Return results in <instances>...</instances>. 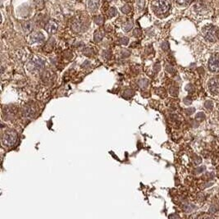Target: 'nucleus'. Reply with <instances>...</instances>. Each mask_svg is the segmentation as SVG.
<instances>
[{
  "mask_svg": "<svg viewBox=\"0 0 219 219\" xmlns=\"http://www.w3.org/2000/svg\"><path fill=\"white\" fill-rule=\"evenodd\" d=\"M103 35L102 33L97 30L96 32L95 33V42H100V41L102 40V39H103Z\"/></svg>",
  "mask_w": 219,
  "mask_h": 219,
  "instance_id": "dca6fc26",
  "label": "nucleus"
},
{
  "mask_svg": "<svg viewBox=\"0 0 219 219\" xmlns=\"http://www.w3.org/2000/svg\"><path fill=\"white\" fill-rule=\"evenodd\" d=\"M100 0H89L88 6H89V9L91 12H95L99 9V7Z\"/></svg>",
  "mask_w": 219,
  "mask_h": 219,
  "instance_id": "6e6552de",
  "label": "nucleus"
},
{
  "mask_svg": "<svg viewBox=\"0 0 219 219\" xmlns=\"http://www.w3.org/2000/svg\"><path fill=\"white\" fill-rule=\"evenodd\" d=\"M203 35L207 40L216 42L218 39V30L214 26H208L203 28Z\"/></svg>",
  "mask_w": 219,
  "mask_h": 219,
  "instance_id": "f03ea898",
  "label": "nucleus"
},
{
  "mask_svg": "<svg viewBox=\"0 0 219 219\" xmlns=\"http://www.w3.org/2000/svg\"><path fill=\"white\" fill-rule=\"evenodd\" d=\"M17 135L13 130H8L3 136V143L6 146H12L16 143Z\"/></svg>",
  "mask_w": 219,
  "mask_h": 219,
  "instance_id": "7ed1b4c3",
  "label": "nucleus"
},
{
  "mask_svg": "<svg viewBox=\"0 0 219 219\" xmlns=\"http://www.w3.org/2000/svg\"><path fill=\"white\" fill-rule=\"evenodd\" d=\"M81 21H79V20H76V21H74L71 25V29H72L73 31H75V32H79L80 30H81Z\"/></svg>",
  "mask_w": 219,
  "mask_h": 219,
  "instance_id": "9d476101",
  "label": "nucleus"
},
{
  "mask_svg": "<svg viewBox=\"0 0 219 219\" xmlns=\"http://www.w3.org/2000/svg\"><path fill=\"white\" fill-rule=\"evenodd\" d=\"M43 65H44V62H43V60L38 59L37 61H35V66L36 68H43Z\"/></svg>",
  "mask_w": 219,
  "mask_h": 219,
  "instance_id": "f3484780",
  "label": "nucleus"
},
{
  "mask_svg": "<svg viewBox=\"0 0 219 219\" xmlns=\"http://www.w3.org/2000/svg\"><path fill=\"white\" fill-rule=\"evenodd\" d=\"M94 21H95V23L97 25H99V26L103 25V22H104V19H103V17L102 16H95V17H94Z\"/></svg>",
  "mask_w": 219,
  "mask_h": 219,
  "instance_id": "4468645a",
  "label": "nucleus"
},
{
  "mask_svg": "<svg viewBox=\"0 0 219 219\" xmlns=\"http://www.w3.org/2000/svg\"><path fill=\"white\" fill-rule=\"evenodd\" d=\"M144 7V0H137V8L141 10Z\"/></svg>",
  "mask_w": 219,
  "mask_h": 219,
  "instance_id": "aec40b11",
  "label": "nucleus"
},
{
  "mask_svg": "<svg viewBox=\"0 0 219 219\" xmlns=\"http://www.w3.org/2000/svg\"><path fill=\"white\" fill-rule=\"evenodd\" d=\"M122 1H123V2H126V3H130V2H131L132 0H122Z\"/></svg>",
  "mask_w": 219,
  "mask_h": 219,
  "instance_id": "4be33fe9",
  "label": "nucleus"
},
{
  "mask_svg": "<svg viewBox=\"0 0 219 219\" xmlns=\"http://www.w3.org/2000/svg\"><path fill=\"white\" fill-rule=\"evenodd\" d=\"M121 11L122 13L129 14L131 12V7L130 5H125L121 8Z\"/></svg>",
  "mask_w": 219,
  "mask_h": 219,
  "instance_id": "2eb2a0df",
  "label": "nucleus"
},
{
  "mask_svg": "<svg viewBox=\"0 0 219 219\" xmlns=\"http://www.w3.org/2000/svg\"><path fill=\"white\" fill-rule=\"evenodd\" d=\"M107 15H108L109 17H113V16H115L116 15V9L115 8H113V7H112V8H109L108 12H107Z\"/></svg>",
  "mask_w": 219,
  "mask_h": 219,
  "instance_id": "ddd939ff",
  "label": "nucleus"
},
{
  "mask_svg": "<svg viewBox=\"0 0 219 219\" xmlns=\"http://www.w3.org/2000/svg\"><path fill=\"white\" fill-rule=\"evenodd\" d=\"M151 6L154 12L160 15L168 12L171 8V2L169 0H154Z\"/></svg>",
  "mask_w": 219,
  "mask_h": 219,
  "instance_id": "f257e3e1",
  "label": "nucleus"
},
{
  "mask_svg": "<svg viewBox=\"0 0 219 219\" xmlns=\"http://www.w3.org/2000/svg\"><path fill=\"white\" fill-rule=\"evenodd\" d=\"M23 114H24V116H26V117H30V116H32L33 114H34V110H33V108H30V107H26V108H24Z\"/></svg>",
  "mask_w": 219,
  "mask_h": 219,
  "instance_id": "f8f14e48",
  "label": "nucleus"
},
{
  "mask_svg": "<svg viewBox=\"0 0 219 219\" xmlns=\"http://www.w3.org/2000/svg\"><path fill=\"white\" fill-rule=\"evenodd\" d=\"M128 42H129V40H128L127 37H122V39H120L119 40V43H121V44H124V45H127Z\"/></svg>",
  "mask_w": 219,
  "mask_h": 219,
  "instance_id": "412c9836",
  "label": "nucleus"
},
{
  "mask_svg": "<svg viewBox=\"0 0 219 219\" xmlns=\"http://www.w3.org/2000/svg\"><path fill=\"white\" fill-rule=\"evenodd\" d=\"M44 30L49 34H51V35L54 34L57 30V24L53 20H50L44 26Z\"/></svg>",
  "mask_w": 219,
  "mask_h": 219,
  "instance_id": "423d86ee",
  "label": "nucleus"
},
{
  "mask_svg": "<svg viewBox=\"0 0 219 219\" xmlns=\"http://www.w3.org/2000/svg\"><path fill=\"white\" fill-rule=\"evenodd\" d=\"M108 2H111V1H113V0H107Z\"/></svg>",
  "mask_w": 219,
  "mask_h": 219,
  "instance_id": "5701e85b",
  "label": "nucleus"
},
{
  "mask_svg": "<svg viewBox=\"0 0 219 219\" xmlns=\"http://www.w3.org/2000/svg\"><path fill=\"white\" fill-rule=\"evenodd\" d=\"M44 40V36L41 32H35L31 36V40L33 43H36V42H42Z\"/></svg>",
  "mask_w": 219,
  "mask_h": 219,
  "instance_id": "1a4fd4ad",
  "label": "nucleus"
},
{
  "mask_svg": "<svg viewBox=\"0 0 219 219\" xmlns=\"http://www.w3.org/2000/svg\"><path fill=\"white\" fill-rule=\"evenodd\" d=\"M208 68L213 72L219 71V54H214L208 62Z\"/></svg>",
  "mask_w": 219,
  "mask_h": 219,
  "instance_id": "20e7f679",
  "label": "nucleus"
},
{
  "mask_svg": "<svg viewBox=\"0 0 219 219\" xmlns=\"http://www.w3.org/2000/svg\"><path fill=\"white\" fill-rule=\"evenodd\" d=\"M141 34H142V31H141V30L140 29V28H136V29H135L134 31H133V35L135 36V37H139V36H141Z\"/></svg>",
  "mask_w": 219,
  "mask_h": 219,
  "instance_id": "6ab92c4d",
  "label": "nucleus"
},
{
  "mask_svg": "<svg viewBox=\"0 0 219 219\" xmlns=\"http://www.w3.org/2000/svg\"><path fill=\"white\" fill-rule=\"evenodd\" d=\"M33 27H34V23L31 21H27V22H25L22 25V28H23V30L26 34H29L32 31Z\"/></svg>",
  "mask_w": 219,
  "mask_h": 219,
  "instance_id": "0eeeda50",
  "label": "nucleus"
},
{
  "mask_svg": "<svg viewBox=\"0 0 219 219\" xmlns=\"http://www.w3.org/2000/svg\"><path fill=\"white\" fill-rule=\"evenodd\" d=\"M209 91L214 95H218L219 94V78L215 77L213 78L209 82L208 85Z\"/></svg>",
  "mask_w": 219,
  "mask_h": 219,
  "instance_id": "39448f33",
  "label": "nucleus"
},
{
  "mask_svg": "<svg viewBox=\"0 0 219 219\" xmlns=\"http://www.w3.org/2000/svg\"><path fill=\"white\" fill-rule=\"evenodd\" d=\"M133 27V22L131 20H129V21H127L124 25H123V30L126 31V32H129L131 29H132Z\"/></svg>",
  "mask_w": 219,
  "mask_h": 219,
  "instance_id": "9b49d317",
  "label": "nucleus"
},
{
  "mask_svg": "<svg viewBox=\"0 0 219 219\" xmlns=\"http://www.w3.org/2000/svg\"><path fill=\"white\" fill-rule=\"evenodd\" d=\"M191 2V0H176V3L181 6H184L189 4Z\"/></svg>",
  "mask_w": 219,
  "mask_h": 219,
  "instance_id": "a211bd4d",
  "label": "nucleus"
}]
</instances>
